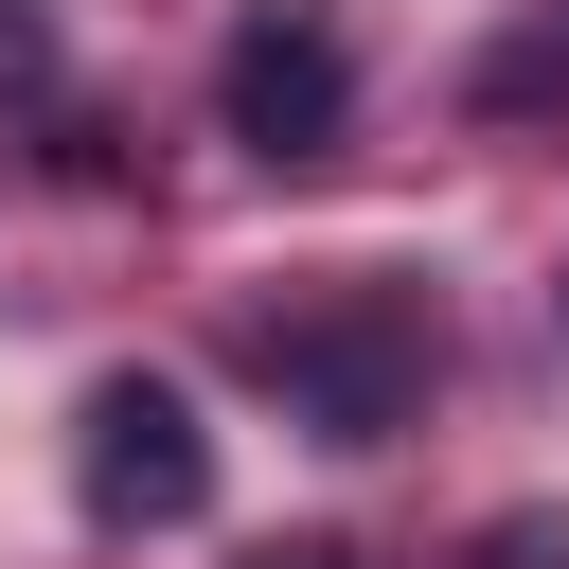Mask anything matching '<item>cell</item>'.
Returning a JSON list of instances; mask_svg holds the SVG:
<instances>
[{"label": "cell", "mask_w": 569, "mask_h": 569, "mask_svg": "<svg viewBox=\"0 0 569 569\" xmlns=\"http://www.w3.org/2000/svg\"><path fill=\"white\" fill-rule=\"evenodd\" d=\"M249 373L320 445H391L409 391H427V320H409V284H320V302H267L249 320Z\"/></svg>", "instance_id": "cell-1"}, {"label": "cell", "mask_w": 569, "mask_h": 569, "mask_svg": "<svg viewBox=\"0 0 569 569\" xmlns=\"http://www.w3.org/2000/svg\"><path fill=\"white\" fill-rule=\"evenodd\" d=\"M71 480H89L107 533H178V516H213V427H196L160 373H107V391L71 409Z\"/></svg>", "instance_id": "cell-2"}, {"label": "cell", "mask_w": 569, "mask_h": 569, "mask_svg": "<svg viewBox=\"0 0 569 569\" xmlns=\"http://www.w3.org/2000/svg\"><path fill=\"white\" fill-rule=\"evenodd\" d=\"M213 107H231L249 160H338V124H356V53H338L320 18H249L231 71H213Z\"/></svg>", "instance_id": "cell-3"}, {"label": "cell", "mask_w": 569, "mask_h": 569, "mask_svg": "<svg viewBox=\"0 0 569 569\" xmlns=\"http://www.w3.org/2000/svg\"><path fill=\"white\" fill-rule=\"evenodd\" d=\"M0 89H18V107L53 89V18H36V0H0Z\"/></svg>", "instance_id": "cell-4"}, {"label": "cell", "mask_w": 569, "mask_h": 569, "mask_svg": "<svg viewBox=\"0 0 569 569\" xmlns=\"http://www.w3.org/2000/svg\"><path fill=\"white\" fill-rule=\"evenodd\" d=\"M551 551H569L551 516H498V533H480V569H551Z\"/></svg>", "instance_id": "cell-5"}, {"label": "cell", "mask_w": 569, "mask_h": 569, "mask_svg": "<svg viewBox=\"0 0 569 569\" xmlns=\"http://www.w3.org/2000/svg\"><path fill=\"white\" fill-rule=\"evenodd\" d=\"M267 569H356V551H338V533H284V551H267Z\"/></svg>", "instance_id": "cell-6"}]
</instances>
